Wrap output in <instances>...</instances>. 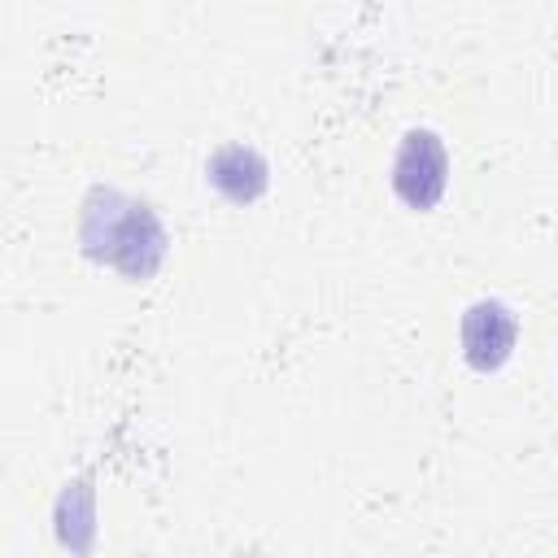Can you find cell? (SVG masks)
<instances>
[{
	"label": "cell",
	"mask_w": 558,
	"mask_h": 558,
	"mask_svg": "<svg viewBox=\"0 0 558 558\" xmlns=\"http://www.w3.org/2000/svg\"><path fill=\"white\" fill-rule=\"evenodd\" d=\"M449 187V153L440 144L436 131L414 126L401 135L397 157H392V192L410 205V209H432Z\"/></svg>",
	"instance_id": "7a4b0ae2"
},
{
	"label": "cell",
	"mask_w": 558,
	"mask_h": 558,
	"mask_svg": "<svg viewBox=\"0 0 558 558\" xmlns=\"http://www.w3.org/2000/svg\"><path fill=\"white\" fill-rule=\"evenodd\" d=\"M514 340H519V318L506 301H475L462 314V357L475 371L488 375V371L506 366L514 353Z\"/></svg>",
	"instance_id": "3957f363"
},
{
	"label": "cell",
	"mask_w": 558,
	"mask_h": 558,
	"mask_svg": "<svg viewBox=\"0 0 558 558\" xmlns=\"http://www.w3.org/2000/svg\"><path fill=\"white\" fill-rule=\"evenodd\" d=\"M83 248L109 262L126 279H148L166 257V231L157 214L113 187H96L83 205Z\"/></svg>",
	"instance_id": "6da1fadb"
},
{
	"label": "cell",
	"mask_w": 558,
	"mask_h": 558,
	"mask_svg": "<svg viewBox=\"0 0 558 558\" xmlns=\"http://www.w3.org/2000/svg\"><path fill=\"white\" fill-rule=\"evenodd\" d=\"M205 179L214 183V192H218L222 201L248 205V201H257V196L266 192L270 166H266V157H262L257 148H248V144H222V148L209 157Z\"/></svg>",
	"instance_id": "277c9868"
}]
</instances>
